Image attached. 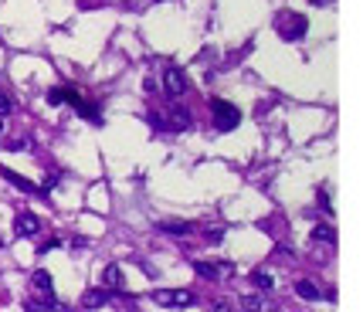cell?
I'll use <instances>...</instances> for the list:
<instances>
[{"label": "cell", "mask_w": 363, "mask_h": 312, "mask_svg": "<svg viewBox=\"0 0 363 312\" xmlns=\"http://www.w3.org/2000/svg\"><path fill=\"white\" fill-rule=\"evenodd\" d=\"M163 126H170V129H187V126H190V112L180 109V106H174V112L167 116V123H163Z\"/></svg>", "instance_id": "4fadbf2b"}, {"label": "cell", "mask_w": 363, "mask_h": 312, "mask_svg": "<svg viewBox=\"0 0 363 312\" xmlns=\"http://www.w3.org/2000/svg\"><path fill=\"white\" fill-rule=\"evenodd\" d=\"M0 245H4V238H0Z\"/></svg>", "instance_id": "7402d4cb"}, {"label": "cell", "mask_w": 363, "mask_h": 312, "mask_svg": "<svg viewBox=\"0 0 363 312\" xmlns=\"http://www.w3.org/2000/svg\"><path fill=\"white\" fill-rule=\"evenodd\" d=\"M245 309H248V312H275V306H272V302H265L262 296H245Z\"/></svg>", "instance_id": "5bb4252c"}, {"label": "cell", "mask_w": 363, "mask_h": 312, "mask_svg": "<svg viewBox=\"0 0 363 312\" xmlns=\"http://www.w3.org/2000/svg\"><path fill=\"white\" fill-rule=\"evenodd\" d=\"M17 234L21 238H38L41 234V221L34 218V214H21L17 218Z\"/></svg>", "instance_id": "52a82bcc"}, {"label": "cell", "mask_w": 363, "mask_h": 312, "mask_svg": "<svg viewBox=\"0 0 363 312\" xmlns=\"http://www.w3.org/2000/svg\"><path fill=\"white\" fill-rule=\"evenodd\" d=\"M309 4H319V7H323V4H333V0H309Z\"/></svg>", "instance_id": "44dd1931"}, {"label": "cell", "mask_w": 363, "mask_h": 312, "mask_svg": "<svg viewBox=\"0 0 363 312\" xmlns=\"http://www.w3.org/2000/svg\"><path fill=\"white\" fill-rule=\"evenodd\" d=\"M153 302L163 309H187V306H194V292L190 289H157Z\"/></svg>", "instance_id": "3957f363"}, {"label": "cell", "mask_w": 363, "mask_h": 312, "mask_svg": "<svg viewBox=\"0 0 363 312\" xmlns=\"http://www.w3.org/2000/svg\"><path fill=\"white\" fill-rule=\"evenodd\" d=\"M31 285H34V292H38V302L55 306V285H51V275H48L45 268H38L31 275Z\"/></svg>", "instance_id": "277c9868"}, {"label": "cell", "mask_w": 363, "mask_h": 312, "mask_svg": "<svg viewBox=\"0 0 363 312\" xmlns=\"http://www.w3.org/2000/svg\"><path fill=\"white\" fill-rule=\"evenodd\" d=\"M0 129H4V123H0Z\"/></svg>", "instance_id": "603a6c76"}, {"label": "cell", "mask_w": 363, "mask_h": 312, "mask_svg": "<svg viewBox=\"0 0 363 312\" xmlns=\"http://www.w3.org/2000/svg\"><path fill=\"white\" fill-rule=\"evenodd\" d=\"M319 204H323V211H326V214H333V204H330V197H326V190L319 187Z\"/></svg>", "instance_id": "d6986e66"}, {"label": "cell", "mask_w": 363, "mask_h": 312, "mask_svg": "<svg viewBox=\"0 0 363 312\" xmlns=\"http://www.w3.org/2000/svg\"><path fill=\"white\" fill-rule=\"evenodd\" d=\"M24 312H51V306H45V302H28V306H24Z\"/></svg>", "instance_id": "ac0fdd59"}, {"label": "cell", "mask_w": 363, "mask_h": 312, "mask_svg": "<svg viewBox=\"0 0 363 312\" xmlns=\"http://www.w3.org/2000/svg\"><path fill=\"white\" fill-rule=\"evenodd\" d=\"M252 285L258 292H272V289H275V279H272L269 272H252Z\"/></svg>", "instance_id": "9a60e30c"}, {"label": "cell", "mask_w": 363, "mask_h": 312, "mask_svg": "<svg viewBox=\"0 0 363 312\" xmlns=\"http://www.w3.org/2000/svg\"><path fill=\"white\" fill-rule=\"evenodd\" d=\"M214 312H231V309H228L224 302H218V306H214Z\"/></svg>", "instance_id": "ffe728a7"}, {"label": "cell", "mask_w": 363, "mask_h": 312, "mask_svg": "<svg viewBox=\"0 0 363 312\" xmlns=\"http://www.w3.org/2000/svg\"><path fill=\"white\" fill-rule=\"evenodd\" d=\"M194 272L197 275H204V279H231V272H235V265L231 262H194Z\"/></svg>", "instance_id": "8992f818"}, {"label": "cell", "mask_w": 363, "mask_h": 312, "mask_svg": "<svg viewBox=\"0 0 363 312\" xmlns=\"http://www.w3.org/2000/svg\"><path fill=\"white\" fill-rule=\"evenodd\" d=\"M313 234H316L319 241H330V245H336V231H333V228H326V224H319Z\"/></svg>", "instance_id": "2e32d148"}, {"label": "cell", "mask_w": 363, "mask_h": 312, "mask_svg": "<svg viewBox=\"0 0 363 312\" xmlns=\"http://www.w3.org/2000/svg\"><path fill=\"white\" fill-rule=\"evenodd\" d=\"M272 28H275V34L282 41H302L306 31H309V17L299 14V11H279L275 21H272Z\"/></svg>", "instance_id": "6da1fadb"}, {"label": "cell", "mask_w": 363, "mask_h": 312, "mask_svg": "<svg viewBox=\"0 0 363 312\" xmlns=\"http://www.w3.org/2000/svg\"><path fill=\"white\" fill-rule=\"evenodd\" d=\"M211 112H214L218 133H231V129H238V123H241V112H238L231 102H224V99H211Z\"/></svg>", "instance_id": "7a4b0ae2"}, {"label": "cell", "mask_w": 363, "mask_h": 312, "mask_svg": "<svg viewBox=\"0 0 363 312\" xmlns=\"http://www.w3.org/2000/svg\"><path fill=\"white\" fill-rule=\"evenodd\" d=\"M109 302V292L106 289H89L85 296H82V306L85 309H99V306H106Z\"/></svg>", "instance_id": "30bf717a"}, {"label": "cell", "mask_w": 363, "mask_h": 312, "mask_svg": "<svg viewBox=\"0 0 363 312\" xmlns=\"http://www.w3.org/2000/svg\"><path fill=\"white\" fill-rule=\"evenodd\" d=\"M160 231H163V234H177V238H184V234L194 231V224H190V221H163V224H160Z\"/></svg>", "instance_id": "7c38bea8"}, {"label": "cell", "mask_w": 363, "mask_h": 312, "mask_svg": "<svg viewBox=\"0 0 363 312\" xmlns=\"http://www.w3.org/2000/svg\"><path fill=\"white\" fill-rule=\"evenodd\" d=\"M296 296H299V299H309V302H316V299H323V289H319L316 282L299 279V282H296Z\"/></svg>", "instance_id": "ba28073f"}, {"label": "cell", "mask_w": 363, "mask_h": 312, "mask_svg": "<svg viewBox=\"0 0 363 312\" xmlns=\"http://www.w3.org/2000/svg\"><path fill=\"white\" fill-rule=\"evenodd\" d=\"M4 180H7V184H14L17 190H24V194H34V190H38V184H31V180H24V177H21V173H14V170H7V167H4Z\"/></svg>", "instance_id": "8fae6325"}, {"label": "cell", "mask_w": 363, "mask_h": 312, "mask_svg": "<svg viewBox=\"0 0 363 312\" xmlns=\"http://www.w3.org/2000/svg\"><path fill=\"white\" fill-rule=\"evenodd\" d=\"M11 109H14V99H11L7 92H0V116H7Z\"/></svg>", "instance_id": "e0dca14e"}, {"label": "cell", "mask_w": 363, "mask_h": 312, "mask_svg": "<svg viewBox=\"0 0 363 312\" xmlns=\"http://www.w3.org/2000/svg\"><path fill=\"white\" fill-rule=\"evenodd\" d=\"M102 282H106V289L119 292V289L126 285V279H123V268H119V265H109L106 272H102Z\"/></svg>", "instance_id": "9c48e42d"}, {"label": "cell", "mask_w": 363, "mask_h": 312, "mask_svg": "<svg viewBox=\"0 0 363 312\" xmlns=\"http://www.w3.org/2000/svg\"><path fill=\"white\" fill-rule=\"evenodd\" d=\"M163 89H167V95H170V99H177V95L187 92V78H184V72H180L177 65L163 68Z\"/></svg>", "instance_id": "5b68a950"}]
</instances>
